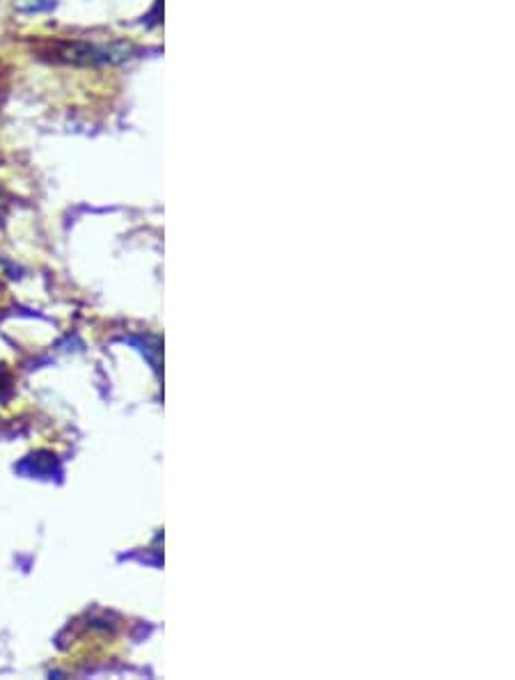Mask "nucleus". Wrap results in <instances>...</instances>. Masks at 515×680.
Segmentation results:
<instances>
[{"label":"nucleus","instance_id":"f257e3e1","mask_svg":"<svg viewBox=\"0 0 515 680\" xmlns=\"http://www.w3.org/2000/svg\"><path fill=\"white\" fill-rule=\"evenodd\" d=\"M136 53L131 44H94V42H62L55 44V60L67 62L76 67H101V65H120Z\"/></svg>","mask_w":515,"mask_h":680},{"label":"nucleus","instance_id":"f03ea898","mask_svg":"<svg viewBox=\"0 0 515 680\" xmlns=\"http://www.w3.org/2000/svg\"><path fill=\"white\" fill-rule=\"evenodd\" d=\"M0 218H3V202H0Z\"/></svg>","mask_w":515,"mask_h":680}]
</instances>
